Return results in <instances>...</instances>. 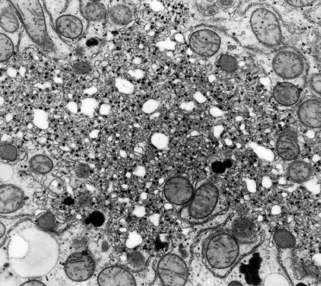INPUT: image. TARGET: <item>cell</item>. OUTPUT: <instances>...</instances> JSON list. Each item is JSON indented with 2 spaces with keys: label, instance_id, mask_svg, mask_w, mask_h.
<instances>
[{
  "label": "cell",
  "instance_id": "1",
  "mask_svg": "<svg viewBox=\"0 0 321 286\" xmlns=\"http://www.w3.org/2000/svg\"><path fill=\"white\" fill-rule=\"evenodd\" d=\"M226 33L243 48L268 53L283 45L286 28L280 15L269 5L255 3L230 19L220 21Z\"/></svg>",
  "mask_w": 321,
  "mask_h": 286
},
{
  "label": "cell",
  "instance_id": "2",
  "mask_svg": "<svg viewBox=\"0 0 321 286\" xmlns=\"http://www.w3.org/2000/svg\"><path fill=\"white\" fill-rule=\"evenodd\" d=\"M11 2L21 18L27 35L42 53L56 59H65L71 54V47L56 30L44 1Z\"/></svg>",
  "mask_w": 321,
  "mask_h": 286
},
{
  "label": "cell",
  "instance_id": "3",
  "mask_svg": "<svg viewBox=\"0 0 321 286\" xmlns=\"http://www.w3.org/2000/svg\"><path fill=\"white\" fill-rule=\"evenodd\" d=\"M258 246L240 242L230 231L223 228L206 240L202 249L203 261L215 276L224 278L243 257Z\"/></svg>",
  "mask_w": 321,
  "mask_h": 286
},
{
  "label": "cell",
  "instance_id": "4",
  "mask_svg": "<svg viewBox=\"0 0 321 286\" xmlns=\"http://www.w3.org/2000/svg\"><path fill=\"white\" fill-rule=\"evenodd\" d=\"M258 54L259 63L275 83L289 82L301 88L304 85L308 64L297 49L282 45L268 53Z\"/></svg>",
  "mask_w": 321,
  "mask_h": 286
},
{
  "label": "cell",
  "instance_id": "5",
  "mask_svg": "<svg viewBox=\"0 0 321 286\" xmlns=\"http://www.w3.org/2000/svg\"><path fill=\"white\" fill-rule=\"evenodd\" d=\"M190 48L198 57L211 62L221 55H239L244 48L222 29L202 25L194 27L189 36Z\"/></svg>",
  "mask_w": 321,
  "mask_h": 286
},
{
  "label": "cell",
  "instance_id": "6",
  "mask_svg": "<svg viewBox=\"0 0 321 286\" xmlns=\"http://www.w3.org/2000/svg\"><path fill=\"white\" fill-rule=\"evenodd\" d=\"M53 25L64 41L75 42L82 37L88 24L83 16L80 1H44Z\"/></svg>",
  "mask_w": 321,
  "mask_h": 286
},
{
  "label": "cell",
  "instance_id": "7",
  "mask_svg": "<svg viewBox=\"0 0 321 286\" xmlns=\"http://www.w3.org/2000/svg\"><path fill=\"white\" fill-rule=\"evenodd\" d=\"M218 186L210 181L200 184L190 202L180 212V217L191 224H201L214 218L226 209Z\"/></svg>",
  "mask_w": 321,
  "mask_h": 286
},
{
  "label": "cell",
  "instance_id": "8",
  "mask_svg": "<svg viewBox=\"0 0 321 286\" xmlns=\"http://www.w3.org/2000/svg\"><path fill=\"white\" fill-rule=\"evenodd\" d=\"M191 248V245L185 246L182 253L170 252L160 259L157 272L162 285L181 286L186 283L192 257Z\"/></svg>",
  "mask_w": 321,
  "mask_h": 286
},
{
  "label": "cell",
  "instance_id": "9",
  "mask_svg": "<svg viewBox=\"0 0 321 286\" xmlns=\"http://www.w3.org/2000/svg\"><path fill=\"white\" fill-rule=\"evenodd\" d=\"M110 1H80L82 14L88 22L86 38H100L105 26Z\"/></svg>",
  "mask_w": 321,
  "mask_h": 286
},
{
  "label": "cell",
  "instance_id": "10",
  "mask_svg": "<svg viewBox=\"0 0 321 286\" xmlns=\"http://www.w3.org/2000/svg\"><path fill=\"white\" fill-rule=\"evenodd\" d=\"M223 229L230 231L240 242L259 245L262 241L261 232L257 222L251 218L239 214L231 216Z\"/></svg>",
  "mask_w": 321,
  "mask_h": 286
},
{
  "label": "cell",
  "instance_id": "11",
  "mask_svg": "<svg viewBox=\"0 0 321 286\" xmlns=\"http://www.w3.org/2000/svg\"><path fill=\"white\" fill-rule=\"evenodd\" d=\"M273 237L281 264L292 283L297 285L298 280L293 261L296 238L291 231L282 227L274 231Z\"/></svg>",
  "mask_w": 321,
  "mask_h": 286
},
{
  "label": "cell",
  "instance_id": "12",
  "mask_svg": "<svg viewBox=\"0 0 321 286\" xmlns=\"http://www.w3.org/2000/svg\"><path fill=\"white\" fill-rule=\"evenodd\" d=\"M135 6L131 1H110L105 31H114L125 28L135 19Z\"/></svg>",
  "mask_w": 321,
  "mask_h": 286
},
{
  "label": "cell",
  "instance_id": "13",
  "mask_svg": "<svg viewBox=\"0 0 321 286\" xmlns=\"http://www.w3.org/2000/svg\"><path fill=\"white\" fill-rule=\"evenodd\" d=\"M64 268L70 279L75 281H83L93 275L95 262L87 253L78 252L68 257L65 263Z\"/></svg>",
  "mask_w": 321,
  "mask_h": 286
},
{
  "label": "cell",
  "instance_id": "14",
  "mask_svg": "<svg viewBox=\"0 0 321 286\" xmlns=\"http://www.w3.org/2000/svg\"><path fill=\"white\" fill-rule=\"evenodd\" d=\"M239 4L238 1H196L194 8L203 19L221 21L232 17Z\"/></svg>",
  "mask_w": 321,
  "mask_h": 286
},
{
  "label": "cell",
  "instance_id": "15",
  "mask_svg": "<svg viewBox=\"0 0 321 286\" xmlns=\"http://www.w3.org/2000/svg\"><path fill=\"white\" fill-rule=\"evenodd\" d=\"M1 32L10 37L16 46L24 29L21 18L11 1H0Z\"/></svg>",
  "mask_w": 321,
  "mask_h": 286
},
{
  "label": "cell",
  "instance_id": "16",
  "mask_svg": "<svg viewBox=\"0 0 321 286\" xmlns=\"http://www.w3.org/2000/svg\"><path fill=\"white\" fill-rule=\"evenodd\" d=\"M194 190L188 179L182 176H174L165 182L163 193L165 199L171 204L184 207L191 200Z\"/></svg>",
  "mask_w": 321,
  "mask_h": 286
},
{
  "label": "cell",
  "instance_id": "17",
  "mask_svg": "<svg viewBox=\"0 0 321 286\" xmlns=\"http://www.w3.org/2000/svg\"><path fill=\"white\" fill-rule=\"evenodd\" d=\"M98 283L101 286H132L136 285L131 273L119 266H110L104 269L99 274Z\"/></svg>",
  "mask_w": 321,
  "mask_h": 286
},
{
  "label": "cell",
  "instance_id": "18",
  "mask_svg": "<svg viewBox=\"0 0 321 286\" xmlns=\"http://www.w3.org/2000/svg\"><path fill=\"white\" fill-rule=\"evenodd\" d=\"M320 111V100L316 98H309L300 104L297 114L300 121L305 126L318 128L321 125Z\"/></svg>",
  "mask_w": 321,
  "mask_h": 286
},
{
  "label": "cell",
  "instance_id": "19",
  "mask_svg": "<svg viewBox=\"0 0 321 286\" xmlns=\"http://www.w3.org/2000/svg\"><path fill=\"white\" fill-rule=\"evenodd\" d=\"M23 190L18 186L5 184L1 185L0 208L1 213H9L17 211L24 201Z\"/></svg>",
  "mask_w": 321,
  "mask_h": 286
},
{
  "label": "cell",
  "instance_id": "20",
  "mask_svg": "<svg viewBox=\"0 0 321 286\" xmlns=\"http://www.w3.org/2000/svg\"><path fill=\"white\" fill-rule=\"evenodd\" d=\"M275 102L283 107H292L296 104L301 96V87L289 82L275 83L272 90Z\"/></svg>",
  "mask_w": 321,
  "mask_h": 286
},
{
  "label": "cell",
  "instance_id": "21",
  "mask_svg": "<svg viewBox=\"0 0 321 286\" xmlns=\"http://www.w3.org/2000/svg\"><path fill=\"white\" fill-rule=\"evenodd\" d=\"M279 156L286 160L296 158L299 153L297 134L294 130L287 129L279 135L277 142Z\"/></svg>",
  "mask_w": 321,
  "mask_h": 286
},
{
  "label": "cell",
  "instance_id": "22",
  "mask_svg": "<svg viewBox=\"0 0 321 286\" xmlns=\"http://www.w3.org/2000/svg\"><path fill=\"white\" fill-rule=\"evenodd\" d=\"M311 166L307 162L296 160L292 162L288 168V175L294 182L302 183L308 180L312 175Z\"/></svg>",
  "mask_w": 321,
  "mask_h": 286
},
{
  "label": "cell",
  "instance_id": "23",
  "mask_svg": "<svg viewBox=\"0 0 321 286\" xmlns=\"http://www.w3.org/2000/svg\"><path fill=\"white\" fill-rule=\"evenodd\" d=\"M30 165L34 171L40 174H47L52 169L53 163L47 156L37 155L31 159Z\"/></svg>",
  "mask_w": 321,
  "mask_h": 286
},
{
  "label": "cell",
  "instance_id": "24",
  "mask_svg": "<svg viewBox=\"0 0 321 286\" xmlns=\"http://www.w3.org/2000/svg\"><path fill=\"white\" fill-rule=\"evenodd\" d=\"M1 36V62L8 60L12 56L16 45L12 39L3 33H0Z\"/></svg>",
  "mask_w": 321,
  "mask_h": 286
},
{
  "label": "cell",
  "instance_id": "25",
  "mask_svg": "<svg viewBox=\"0 0 321 286\" xmlns=\"http://www.w3.org/2000/svg\"><path fill=\"white\" fill-rule=\"evenodd\" d=\"M127 260L130 268L136 271H141L145 268L147 263V257L143 253L134 251L129 253Z\"/></svg>",
  "mask_w": 321,
  "mask_h": 286
},
{
  "label": "cell",
  "instance_id": "26",
  "mask_svg": "<svg viewBox=\"0 0 321 286\" xmlns=\"http://www.w3.org/2000/svg\"><path fill=\"white\" fill-rule=\"evenodd\" d=\"M218 64L220 68L226 72H234L238 68L236 59L228 54H222L218 58Z\"/></svg>",
  "mask_w": 321,
  "mask_h": 286
},
{
  "label": "cell",
  "instance_id": "27",
  "mask_svg": "<svg viewBox=\"0 0 321 286\" xmlns=\"http://www.w3.org/2000/svg\"><path fill=\"white\" fill-rule=\"evenodd\" d=\"M36 222L39 228L45 231H52L56 226L55 218L54 215L49 212L39 216Z\"/></svg>",
  "mask_w": 321,
  "mask_h": 286
},
{
  "label": "cell",
  "instance_id": "28",
  "mask_svg": "<svg viewBox=\"0 0 321 286\" xmlns=\"http://www.w3.org/2000/svg\"><path fill=\"white\" fill-rule=\"evenodd\" d=\"M98 105V102L94 98H88L84 99L81 101L80 111L85 115L92 116L94 115Z\"/></svg>",
  "mask_w": 321,
  "mask_h": 286
},
{
  "label": "cell",
  "instance_id": "29",
  "mask_svg": "<svg viewBox=\"0 0 321 286\" xmlns=\"http://www.w3.org/2000/svg\"><path fill=\"white\" fill-rule=\"evenodd\" d=\"M287 6L298 9H310L320 3V1H283Z\"/></svg>",
  "mask_w": 321,
  "mask_h": 286
},
{
  "label": "cell",
  "instance_id": "30",
  "mask_svg": "<svg viewBox=\"0 0 321 286\" xmlns=\"http://www.w3.org/2000/svg\"><path fill=\"white\" fill-rule=\"evenodd\" d=\"M17 149L13 145L4 144L1 146L0 156L2 159L7 161H13L17 157Z\"/></svg>",
  "mask_w": 321,
  "mask_h": 286
},
{
  "label": "cell",
  "instance_id": "31",
  "mask_svg": "<svg viewBox=\"0 0 321 286\" xmlns=\"http://www.w3.org/2000/svg\"><path fill=\"white\" fill-rule=\"evenodd\" d=\"M33 122L40 128H47L49 124L48 113L41 110H36L34 113Z\"/></svg>",
  "mask_w": 321,
  "mask_h": 286
},
{
  "label": "cell",
  "instance_id": "32",
  "mask_svg": "<svg viewBox=\"0 0 321 286\" xmlns=\"http://www.w3.org/2000/svg\"><path fill=\"white\" fill-rule=\"evenodd\" d=\"M115 85L119 91L126 94H131L134 89L133 84L125 78H117L115 81Z\"/></svg>",
  "mask_w": 321,
  "mask_h": 286
},
{
  "label": "cell",
  "instance_id": "33",
  "mask_svg": "<svg viewBox=\"0 0 321 286\" xmlns=\"http://www.w3.org/2000/svg\"><path fill=\"white\" fill-rule=\"evenodd\" d=\"M151 141L152 144L159 149H163L167 147L168 144V137L165 134L157 132L153 134Z\"/></svg>",
  "mask_w": 321,
  "mask_h": 286
},
{
  "label": "cell",
  "instance_id": "34",
  "mask_svg": "<svg viewBox=\"0 0 321 286\" xmlns=\"http://www.w3.org/2000/svg\"><path fill=\"white\" fill-rule=\"evenodd\" d=\"M90 166L85 163H79L75 168V174L80 178H87L90 175Z\"/></svg>",
  "mask_w": 321,
  "mask_h": 286
},
{
  "label": "cell",
  "instance_id": "35",
  "mask_svg": "<svg viewBox=\"0 0 321 286\" xmlns=\"http://www.w3.org/2000/svg\"><path fill=\"white\" fill-rule=\"evenodd\" d=\"M320 74L313 73L309 78V85L311 89L317 94L320 95Z\"/></svg>",
  "mask_w": 321,
  "mask_h": 286
},
{
  "label": "cell",
  "instance_id": "36",
  "mask_svg": "<svg viewBox=\"0 0 321 286\" xmlns=\"http://www.w3.org/2000/svg\"><path fill=\"white\" fill-rule=\"evenodd\" d=\"M88 219L90 223L96 227H99L103 225L105 221V217L103 213L100 211L93 212L89 216Z\"/></svg>",
  "mask_w": 321,
  "mask_h": 286
},
{
  "label": "cell",
  "instance_id": "37",
  "mask_svg": "<svg viewBox=\"0 0 321 286\" xmlns=\"http://www.w3.org/2000/svg\"><path fill=\"white\" fill-rule=\"evenodd\" d=\"M73 67L75 72L81 74L89 73L91 70L90 65L83 61L74 62Z\"/></svg>",
  "mask_w": 321,
  "mask_h": 286
},
{
  "label": "cell",
  "instance_id": "38",
  "mask_svg": "<svg viewBox=\"0 0 321 286\" xmlns=\"http://www.w3.org/2000/svg\"><path fill=\"white\" fill-rule=\"evenodd\" d=\"M159 106V102L153 99L146 101L143 105L142 110L146 113H151L156 111Z\"/></svg>",
  "mask_w": 321,
  "mask_h": 286
},
{
  "label": "cell",
  "instance_id": "39",
  "mask_svg": "<svg viewBox=\"0 0 321 286\" xmlns=\"http://www.w3.org/2000/svg\"><path fill=\"white\" fill-rule=\"evenodd\" d=\"M224 162L215 161L211 165V169L215 173L221 174L223 173L226 169Z\"/></svg>",
  "mask_w": 321,
  "mask_h": 286
},
{
  "label": "cell",
  "instance_id": "40",
  "mask_svg": "<svg viewBox=\"0 0 321 286\" xmlns=\"http://www.w3.org/2000/svg\"><path fill=\"white\" fill-rule=\"evenodd\" d=\"M91 201V196L87 193L80 195L78 198V202L81 205H86Z\"/></svg>",
  "mask_w": 321,
  "mask_h": 286
},
{
  "label": "cell",
  "instance_id": "41",
  "mask_svg": "<svg viewBox=\"0 0 321 286\" xmlns=\"http://www.w3.org/2000/svg\"><path fill=\"white\" fill-rule=\"evenodd\" d=\"M21 285L25 286H40L45 285V284L42 282L37 280H31L28 281H26L22 283Z\"/></svg>",
  "mask_w": 321,
  "mask_h": 286
},
{
  "label": "cell",
  "instance_id": "42",
  "mask_svg": "<svg viewBox=\"0 0 321 286\" xmlns=\"http://www.w3.org/2000/svg\"><path fill=\"white\" fill-rule=\"evenodd\" d=\"M111 107L108 104H103L101 106L100 109V113L102 115H106L110 113Z\"/></svg>",
  "mask_w": 321,
  "mask_h": 286
},
{
  "label": "cell",
  "instance_id": "43",
  "mask_svg": "<svg viewBox=\"0 0 321 286\" xmlns=\"http://www.w3.org/2000/svg\"><path fill=\"white\" fill-rule=\"evenodd\" d=\"M5 230H6V227L5 226V225L2 223H1V237H2V236L4 234L5 232Z\"/></svg>",
  "mask_w": 321,
  "mask_h": 286
},
{
  "label": "cell",
  "instance_id": "44",
  "mask_svg": "<svg viewBox=\"0 0 321 286\" xmlns=\"http://www.w3.org/2000/svg\"><path fill=\"white\" fill-rule=\"evenodd\" d=\"M64 203L67 205H70L73 203V200L70 198H67L65 199Z\"/></svg>",
  "mask_w": 321,
  "mask_h": 286
},
{
  "label": "cell",
  "instance_id": "45",
  "mask_svg": "<svg viewBox=\"0 0 321 286\" xmlns=\"http://www.w3.org/2000/svg\"><path fill=\"white\" fill-rule=\"evenodd\" d=\"M226 168H229L232 166V163L231 160H227L224 162Z\"/></svg>",
  "mask_w": 321,
  "mask_h": 286
}]
</instances>
